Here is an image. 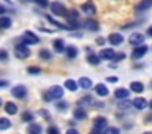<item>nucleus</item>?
I'll use <instances>...</instances> for the list:
<instances>
[{
	"label": "nucleus",
	"instance_id": "obj_28",
	"mask_svg": "<svg viewBox=\"0 0 152 134\" xmlns=\"http://www.w3.org/2000/svg\"><path fill=\"white\" fill-rule=\"evenodd\" d=\"M39 57L44 59V61H49V59H51V52L48 51V49H41V51H39Z\"/></svg>",
	"mask_w": 152,
	"mask_h": 134
},
{
	"label": "nucleus",
	"instance_id": "obj_10",
	"mask_svg": "<svg viewBox=\"0 0 152 134\" xmlns=\"http://www.w3.org/2000/svg\"><path fill=\"white\" fill-rule=\"evenodd\" d=\"M82 12H85L87 15H95L96 13V8L95 5H93V2H85L82 5Z\"/></svg>",
	"mask_w": 152,
	"mask_h": 134
},
{
	"label": "nucleus",
	"instance_id": "obj_37",
	"mask_svg": "<svg viewBox=\"0 0 152 134\" xmlns=\"http://www.w3.org/2000/svg\"><path fill=\"white\" fill-rule=\"evenodd\" d=\"M66 108H67V103H64V101H61V103H57V110L64 111Z\"/></svg>",
	"mask_w": 152,
	"mask_h": 134
},
{
	"label": "nucleus",
	"instance_id": "obj_25",
	"mask_svg": "<svg viewBox=\"0 0 152 134\" xmlns=\"http://www.w3.org/2000/svg\"><path fill=\"white\" fill-rule=\"evenodd\" d=\"M131 90L134 92V93H141V92L144 90V85H142L141 82H131Z\"/></svg>",
	"mask_w": 152,
	"mask_h": 134
},
{
	"label": "nucleus",
	"instance_id": "obj_35",
	"mask_svg": "<svg viewBox=\"0 0 152 134\" xmlns=\"http://www.w3.org/2000/svg\"><path fill=\"white\" fill-rule=\"evenodd\" d=\"M105 131H106V133H108V134H111V133H113V134L119 133V129H118V127H106Z\"/></svg>",
	"mask_w": 152,
	"mask_h": 134
},
{
	"label": "nucleus",
	"instance_id": "obj_34",
	"mask_svg": "<svg viewBox=\"0 0 152 134\" xmlns=\"http://www.w3.org/2000/svg\"><path fill=\"white\" fill-rule=\"evenodd\" d=\"M23 121H33V114L31 113H23Z\"/></svg>",
	"mask_w": 152,
	"mask_h": 134
},
{
	"label": "nucleus",
	"instance_id": "obj_7",
	"mask_svg": "<svg viewBox=\"0 0 152 134\" xmlns=\"http://www.w3.org/2000/svg\"><path fill=\"white\" fill-rule=\"evenodd\" d=\"M144 42V36L141 34V33H132L131 36H129V44L132 46H139Z\"/></svg>",
	"mask_w": 152,
	"mask_h": 134
},
{
	"label": "nucleus",
	"instance_id": "obj_24",
	"mask_svg": "<svg viewBox=\"0 0 152 134\" xmlns=\"http://www.w3.org/2000/svg\"><path fill=\"white\" fill-rule=\"evenodd\" d=\"M53 46H54V51H57V52L66 51V46H64V41H62V39H56V41L53 42Z\"/></svg>",
	"mask_w": 152,
	"mask_h": 134
},
{
	"label": "nucleus",
	"instance_id": "obj_6",
	"mask_svg": "<svg viewBox=\"0 0 152 134\" xmlns=\"http://www.w3.org/2000/svg\"><path fill=\"white\" fill-rule=\"evenodd\" d=\"M108 41H110V44L111 46H119V44H123V36L119 34V33H111V34L108 36Z\"/></svg>",
	"mask_w": 152,
	"mask_h": 134
},
{
	"label": "nucleus",
	"instance_id": "obj_15",
	"mask_svg": "<svg viewBox=\"0 0 152 134\" xmlns=\"http://www.w3.org/2000/svg\"><path fill=\"white\" fill-rule=\"evenodd\" d=\"M74 118H75V119H79V121L85 119V118H87V111L83 110L82 106L75 108V111H74Z\"/></svg>",
	"mask_w": 152,
	"mask_h": 134
},
{
	"label": "nucleus",
	"instance_id": "obj_30",
	"mask_svg": "<svg viewBox=\"0 0 152 134\" xmlns=\"http://www.w3.org/2000/svg\"><path fill=\"white\" fill-rule=\"evenodd\" d=\"M28 72H30L31 75H36V74H41V69L36 67V65H31V67H28Z\"/></svg>",
	"mask_w": 152,
	"mask_h": 134
},
{
	"label": "nucleus",
	"instance_id": "obj_33",
	"mask_svg": "<svg viewBox=\"0 0 152 134\" xmlns=\"http://www.w3.org/2000/svg\"><path fill=\"white\" fill-rule=\"evenodd\" d=\"M33 2H34V3H38L39 7H43V8L49 5V2H48V0H33Z\"/></svg>",
	"mask_w": 152,
	"mask_h": 134
},
{
	"label": "nucleus",
	"instance_id": "obj_40",
	"mask_svg": "<svg viewBox=\"0 0 152 134\" xmlns=\"http://www.w3.org/2000/svg\"><path fill=\"white\" fill-rule=\"evenodd\" d=\"M8 85V80H0V88H4Z\"/></svg>",
	"mask_w": 152,
	"mask_h": 134
},
{
	"label": "nucleus",
	"instance_id": "obj_14",
	"mask_svg": "<svg viewBox=\"0 0 152 134\" xmlns=\"http://www.w3.org/2000/svg\"><path fill=\"white\" fill-rule=\"evenodd\" d=\"M95 93L98 95V97H106V95H108V88H106V85H103V83L95 85Z\"/></svg>",
	"mask_w": 152,
	"mask_h": 134
},
{
	"label": "nucleus",
	"instance_id": "obj_41",
	"mask_svg": "<svg viewBox=\"0 0 152 134\" xmlns=\"http://www.w3.org/2000/svg\"><path fill=\"white\" fill-rule=\"evenodd\" d=\"M5 12H7V8H5L4 5H0V15H4Z\"/></svg>",
	"mask_w": 152,
	"mask_h": 134
},
{
	"label": "nucleus",
	"instance_id": "obj_13",
	"mask_svg": "<svg viewBox=\"0 0 152 134\" xmlns=\"http://www.w3.org/2000/svg\"><path fill=\"white\" fill-rule=\"evenodd\" d=\"M115 97L118 100H126L129 97V90L128 88H118V90H115Z\"/></svg>",
	"mask_w": 152,
	"mask_h": 134
},
{
	"label": "nucleus",
	"instance_id": "obj_45",
	"mask_svg": "<svg viewBox=\"0 0 152 134\" xmlns=\"http://www.w3.org/2000/svg\"><path fill=\"white\" fill-rule=\"evenodd\" d=\"M149 106H151V110H152V100H151V103H149Z\"/></svg>",
	"mask_w": 152,
	"mask_h": 134
},
{
	"label": "nucleus",
	"instance_id": "obj_42",
	"mask_svg": "<svg viewBox=\"0 0 152 134\" xmlns=\"http://www.w3.org/2000/svg\"><path fill=\"white\" fill-rule=\"evenodd\" d=\"M103 42H105V39H103V38H98V39H96V44H103Z\"/></svg>",
	"mask_w": 152,
	"mask_h": 134
},
{
	"label": "nucleus",
	"instance_id": "obj_43",
	"mask_svg": "<svg viewBox=\"0 0 152 134\" xmlns=\"http://www.w3.org/2000/svg\"><path fill=\"white\" fill-rule=\"evenodd\" d=\"M147 36H151V38H152V26L147 29Z\"/></svg>",
	"mask_w": 152,
	"mask_h": 134
},
{
	"label": "nucleus",
	"instance_id": "obj_19",
	"mask_svg": "<svg viewBox=\"0 0 152 134\" xmlns=\"http://www.w3.org/2000/svg\"><path fill=\"white\" fill-rule=\"evenodd\" d=\"M12 26V20L8 16H0V29H7Z\"/></svg>",
	"mask_w": 152,
	"mask_h": 134
},
{
	"label": "nucleus",
	"instance_id": "obj_17",
	"mask_svg": "<svg viewBox=\"0 0 152 134\" xmlns=\"http://www.w3.org/2000/svg\"><path fill=\"white\" fill-rule=\"evenodd\" d=\"M79 87H82L83 90H88V88H92V80L88 77H82L79 80Z\"/></svg>",
	"mask_w": 152,
	"mask_h": 134
},
{
	"label": "nucleus",
	"instance_id": "obj_16",
	"mask_svg": "<svg viewBox=\"0 0 152 134\" xmlns=\"http://www.w3.org/2000/svg\"><path fill=\"white\" fill-rule=\"evenodd\" d=\"M151 7H152V0H142L141 3H137L136 10H137V12H144V10L151 8Z\"/></svg>",
	"mask_w": 152,
	"mask_h": 134
},
{
	"label": "nucleus",
	"instance_id": "obj_39",
	"mask_svg": "<svg viewBox=\"0 0 152 134\" xmlns=\"http://www.w3.org/2000/svg\"><path fill=\"white\" fill-rule=\"evenodd\" d=\"M106 82H111V83H116V82H118V77H108V78H106Z\"/></svg>",
	"mask_w": 152,
	"mask_h": 134
},
{
	"label": "nucleus",
	"instance_id": "obj_12",
	"mask_svg": "<svg viewBox=\"0 0 152 134\" xmlns=\"http://www.w3.org/2000/svg\"><path fill=\"white\" fill-rule=\"evenodd\" d=\"M95 131H102V129H105L106 127V118H103V116H98V118H95Z\"/></svg>",
	"mask_w": 152,
	"mask_h": 134
},
{
	"label": "nucleus",
	"instance_id": "obj_23",
	"mask_svg": "<svg viewBox=\"0 0 152 134\" xmlns=\"http://www.w3.org/2000/svg\"><path fill=\"white\" fill-rule=\"evenodd\" d=\"M64 85H66V88H67V90H70V92H75L77 87H79V83H77L75 80H72V78H67Z\"/></svg>",
	"mask_w": 152,
	"mask_h": 134
},
{
	"label": "nucleus",
	"instance_id": "obj_27",
	"mask_svg": "<svg viewBox=\"0 0 152 134\" xmlns=\"http://www.w3.org/2000/svg\"><path fill=\"white\" fill-rule=\"evenodd\" d=\"M12 126V123L8 121V118H0V129H8V127Z\"/></svg>",
	"mask_w": 152,
	"mask_h": 134
},
{
	"label": "nucleus",
	"instance_id": "obj_26",
	"mask_svg": "<svg viewBox=\"0 0 152 134\" xmlns=\"http://www.w3.org/2000/svg\"><path fill=\"white\" fill-rule=\"evenodd\" d=\"M28 131H30L31 134H39L41 131H43V127H41L39 124H34V123H31V124H30V127H28Z\"/></svg>",
	"mask_w": 152,
	"mask_h": 134
},
{
	"label": "nucleus",
	"instance_id": "obj_18",
	"mask_svg": "<svg viewBox=\"0 0 152 134\" xmlns=\"http://www.w3.org/2000/svg\"><path fill=\"white\" fill-rule=\"evenodd\" d=\"M5 111H7L8 114H17L18 113V106L15 103H12V101H8V103H5Z\"/></svg>",
	"mask_w": 152,
	"mask_h": 134
},
{
	"label": "nucleus",
	"instance_id": "obj_5",
	"mask_svg": "<svg viewBox=\"0 0 152 134\" xmlns=\"http://www.w3.org/2000/svg\"><path fill=\"white\" fill-rule=\"evenodd\" d=\"M23 41L26 42V44H38V42H39V38H38L34 33L26 31V33H23Z\"/></svg>",
	"mask_w": 152,
	"mask_h": 134
},
{
	"label": "nucleus",
	"instance_id": "obj_29",
	"mask_svg": "<svg viewBox=\"0 0 152 134\" xmlns=\"http://www.w3.org/2000/svg\"><path fill=\"white\" fill-rule=\"evenodd\" d=\"M79 105L80 106H83V105H93V100L90 97H85V98H82V100L79 101Z\"/></svg>",
	"mask_w": 152,
	"mask_h": 134
},
{
	"label": "nucleus",
	"instance_id": "obj_9",
	"mask_svg": "<svg viewBox=\"0 0 152 134\" xmlns=\"http://www.w3.org/2000/svg\"><path fill=\"white\" fill-rule=\"evenodd\" d=\"M83 26H85L88 31H98L100 29V25H98V21H95V20H92V18H88V20H85V23H83Z\"/></svg>",
	"mask_w": 152,
	"mask_h": 134
},
{
	"label": "nucleus",
	"instance_id": "obj_44",
	"mask_svg": "<svg viewBox=\"0 0 152 134\" xmlns=\"http://www.w3.org/2000/svg\"><path fill=\"white\" fill-rule=\"evenodd\" d=\"M2 105H4V101H2V98H0V106H2Z\"/></svg>",
	"mask_w": 152,
	"mask_h": 134
},
{
	"label": "nucleus",
	"instance_id": "obj_3",
	"mask_svg": "<svg viewBox=\"0 0 152 134\" xmlns=\"http://www.w3.org/2000/svg\"><path fill=\"white\" fill-rule=\"evenodd\" d=\"M51 10H53V13H56V15H59V16H66L67 15L66 7H64L62 3H59V2H53V3H51Z\"/></svg>",
	"mask_w": 152,
	"mask_h": 134
},
{
	"label": "nucleus",
	"instance_id": "obj_4",
	"mask_svg": "<svg viewBox=\"0 0 152 134\" xmlns=\"http://www.w3.org/2000/svg\"><path fill=\"white\" fill-rule=\"evenodd\" d=\"M12 95H13L15 98H25L28 95V90L25 85H17V87L12 88Z\"/></svg>",
	"mask_w": 152,
	"mask_h": 134
},
{
	"label": "nucleus",
	"instance_id": "obj_11",
	"mask_svg": "<svg viewBox=\"0 0 152 134\" xmlns=\"http://www.w3.org/2000/svg\"><path fill=\"white\" fill-rule=\"evenodd\" d=\"M100 57H102V59H106V61H113V57H115V51H113L111 48L102 49V51H100Z\"/></svg>",
	"mask_w": 152,
	"mask_h": 134
},
{
	"label": "nucleus",
	"instance_id": "obj_36",
	"mask_svg": "<svg viewBox=\"0 0 152 134\" xmlns=\"http://www.w3.org/2000/svg\"><path fill=\"white\" fill-rule=\"evenodd\" d=\"M129 105H131V103H128V101H121V103H119L118 106L121 108V110H128V108H129Z\"/></svg>",
	"mask_w": 152,
	"mask_h": 134
},
{
	"label": "nucleus",
	"instance_id": "obj_31",
	"mask_svg": "<svg viewBox=\"0 0 152 134\" xmlns=\"http://www.w3.org/2000/svg\"><path fill=\"white\" fill-rule=\"evenodd\" d=\"M8 59V52L5 49H0V61H7Z\"/></svg>",
	"mask_w": 152,
	"mask_h": 134
},
{
	"label": "nucleus",
	"instance_id": "obj_32",
	"mask_svg": "<svg viewBox=\"0 0 152 134\" xmlns=\"http://www.w3.org/2000/svg\"><path fill=\"white\" fill-rule=\"evenodd\" d=\"M124 57H126V54H124V52H119V54H115V57H113V61L119 62V61H123Z\"/></svg>",
	"mask_w": 152,
	"mask_h": 134
},
{
	"label": "nucleus",
	"instance_id": "obj_21",
	"mask_svg": "<svg viewBox=\"0 0 152 134\" xmlns=\"http://www.w3.org/2000/svg\"><path fill=\"white\" fill-rule=\"evenodd\" d=\"M87 61H88V64H92V65H98L100 61H102V57H100V54L98 56L96 54H88L87 56Z\"/></svg>",
	"mask_w": 152,
	"mask_h": 134
},
{
	"label": "nucleus",
	"instance_id": "obj_20",
	"mask_svg": "<svg viewBox=\"0 0 152 134\" xmlns=\"http://www.w3.org/2000/svg\"><path fill=\"white\" fill-rule=\"evenodd\" d=\"M77 54H79V51H77L75 46H69V48H66V56H67L69 59L77 57Z\"/></svg>",
	"mask_w": 152,
	"mask_h": 134
},
{
	"label": "nucleus",
	"instance_id": "obj_2",
	"mask_svg": "<svg viewBox=\"0 0 152 134\" xmlns=\"http://www.w3.org/2000/svg\"><path fill=\"white\" fill-rule=\"evenodd\" d=\"M30 49L26 48V44H17V48H15V56H17L18 59H26L30 57Z\"/></svg>",
	"mask_w": 152,
	"mask_h": 134
},
{
	"label": "nucleus",
	"instance_id": "obj_22",
	"mask_svg": "<svg viewBox=\"0 0 152 134\" xmlns=\"http://www.w3.org/2000/svg\"><path fill=\"white\" fill-rule=\"evenodd\" d=\"M132 105H134V108H137V110H144V108L147 106V101H145L144 98H136V100L132 101Z\"/></svg>",
	"mask_w": 152,
	"mask_h": 134
},
{
	"label": "nucleus",
	"instance_id": "obj_8",
	"mask_svg": "<svg viewBox=\"0 0 152 134\" xmlns=\"http://www.w3.org/2000/svg\"><path fill=\"white\" fill-rule=\"evenodd\" d=\"M147 51H149V48H147V46L139 44L137 48H136L134 51H132V57H134V59H141V57H142V56H144Z\"/></svg>",
	"mask_w": 152,
	"mask_h": 134
},
{
	"label": "nucleus",
	"instance_id": "obj_1",
	"mask_svg": "<svg viewBox=\"0 0 152 134\" xmlns=\"http://www.w3.org/2000/svg\"><path fill=\"white\" fill-rule=\"evenodd\" d=\"M64 95V90L62 87H57V85H54V87H51L49 90L44 93V101H53V100H61Z\"/></svg>",
	"mask_w": 152,
	"mask_h": 134
},
{
	"label": "nucleus",
	"instance_id": "obj_38",
	"mask_svg": "<svg viewBox=\"0 0 152 134\" xmlns=\"http://www.w3.org/2000/svg\"><path fill=\"white\" fill-rule=\"evenodd\" d=\"M48 133H51V134H57V133H59V129H57V127H54V126H51L49 129H48Z\"/></svg>",
	"mask_w": 152,
	"mask_h": 134
}]
</instances>
